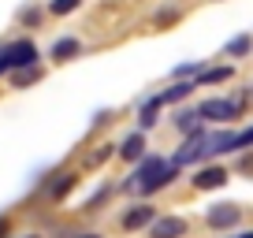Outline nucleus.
<instances>
[{
	"label": "nucleus",
	"mask_w": 253,
	"mask_h": 238,
	"mask_svg": "<svg viewBox=\"0 0 253 238\" xmlns=\"http://www.w3.org/2000/svg\"><path fill=\"white\" fill-rule=\"evenodd\" d=\"M4 56H8V67H30L38 60V48L34 41H15L11 48H4Z\"/></svg>",
	"instance_id": "3"
},
{
	"label": "nucleus",
	"mask_w": 253,
	"mask_h": 238,
	"mask_svg": "<svg viewBox=\"0 0 253 238\" xmlns=\"http://www.w3.org/2000/svg\"><path fill=\"white\" fill-rule=\"evenodd\" d=\"M242 145H253V127H250V130H242V134H238V149H242Z\"/></svg>",
	"instance_id": "17"
},
{
	"label": "nucleus",
	"mask_w": 253,
	"mask_h": 238,
	"mask_svg": "<svg viewBox=\"0 0 253 238\" xmlns=\"http://www.w3.org/2000/svg\"><path fill=\"white\" fill-rule=\"evenodd\" d=\"M145 223H153V208L149 205H138V208H130V212L123 216L126 231H138V227H145Z\"/></svg>",
	"instance_id": "6"
},
{
	"label": "nucleus",
	"mask_w": 253,
	"mask_h": 238,
	"mask_svg": "<svg viewBox=\"0 0 253 238\" xmlns=\"http://www.w3.org/2000/svg\"><path fill=\"white\" fill-rule=\"evenodd\" d=\"M175 167L179 164H168V160H160V157H149V160H142V164H138V190L142 194H153V190H160V186H168L175 179Z\"/></svg>",
	"instance_id": "1"
},
{
	"label": "nucleus",
	"mask_w": 253,
	"mask_h": 238,
	"mask_svg": "<svg viewBox=\"0 0 253 238\" xmlns=\"http://www.w3.org/2000/svg\"><path fill=\"white\" fill-rule=\"evenodd\" d=\"M223 183H227V171H223V167H201L198 179H194L198 190H216V186H223Z\"/></svg>",
	"instance_id": "5"
},
{
	"label": "nucleus",
	"mask_w": 253,
	"mask_h": 238,
	"mask_svg": "<svg viewBox=\"0 0 253 238\" xmlns=\"http://www.w3.org/2000/svg\"><path fill=\"white\" fill-rule=\"evenodd\" d=\"M160 104H164V97H153V101H145V108H142V127H153V123H157Z\"/></svg>",
	"instance_id": "10"
},
{
	"label": "nucleus",
	"mask_w": 253,
	"mask_h": 238,
	"mask_svg": "<svg viewBox=\"0 0 253 238\" xmlns=\"http://www.w3.org/2000/svg\"><path fill=\"white\" fill-rule=\"evenodd\" d=\"M71 186H75V175H60V183L52 186V198H63V194L71 190Z\"/></svg>",
	"instance_id": "15"
},
{
	"label": "nucleus",
	"mask_w": 253,
	"mask_h": 238,
	"mask_svg": "<svg viewBox=\"0 0 253 238\" xmlns=\"http://www.w3.org/2000/svg\"><path fill=\"white\" fill-rule=\"evenodd\" d=\"M238 238H253V231H246V235H238Z\"/></svg>",
	"instance_id": "18"
},
{
	"label": "nucleus",
	"mask_w": 253,
	"mask_h": 238,
	"mask_svg": "<svg viewBox=\"0 0 253 238\" xmlns=\"http://www.w3.org/2000/svg\"><path fill=\"white\" fill-rule=\"evenodd\" d=\"M250 48H253V41H250V38H235V41L227 45V52H231V56H246Z\"/></svg>",
	"instance_id": "13"
},
{
	"label": "nucleus",
	"mask_w": 253,
	"mask_h": 238,
	"mask_svg": "<svg viewBox=\"0 0 253 238\" xmlns=\"http://www.w3.org/2000/svg\"><path fill=\"white\" fill-rule=\"evenodd\" d=\"M223 79H231V67H209L201 75V82H223Z\"/></svg>",
	"instance_id": "12"
},
{
	"label": "nucleus",
	"mask_w": 253,
	"mask_h": 238,
	"mask_svg": "<svg viewBox=\"0 0 253 238\" xmlns=\"http://www.w3.org/2000/svg\"><path fill=\"white\" fill-rule=\"evenodd\" d=\"M238 112H242L238 101H205L198 108V116H205V119H235Z\"/></svg>",
	"instance_id": "4"
},
{
	"label": "nucleus",
	"mask_w": 253,
	"mask_h": 238,
	"mask_svg": "<svg viewBox=\"0 0 253 238\" xmlns=\"http://www.w3.org/2000/svg\"><path fill=\"white\" fill-rule=\"evenodd\" d=\"M149 235L153 238H182L186 235V220H179V216H160V220L149 223Z\"/></svg>",
	"instance_id": "2"
},
{
	"label": "nucleus",
	"mask_w": 253,
	"mask_h": 238,
	"mask_svg": "<svg viewBox=\"0 0 253 238\" xmlns=\"http://www.w3.org/2000/svg\"><path fill=\"white\" fill-rule=\"evenodd\" d=\"M79 8V0H52V15H67Z\"/></svg>",
	"instance_id": "16"
},
{
	"label": "nucleus",
	"mask_w": 253,
	"mask_h": 238,
	"mask_svg": "<svg viewBox=\"0 0 253 238\" xmlns=\"http://www.w3.org/2000/svg\"><path fill=\"white\" fill-rule=\"evenodd\" d=\"M142 149H145V138L142 134H130L123 145H119V153H123L126 160H142Z\"/></svg>",
	"instance_id": "8"
},
{
	"label": "nucleus",
	"mask_w": 253,
	"mask_h": 238,
	"mask_svg": "<svg viewBox=\"0 0 253 238\" xmlns=\"http://www.w3.org/2000/svg\"><path fill=\"white\" fill-rule=\"evenodd\" d=\"M82 238H101V235H82Z\"/></svg>",
	"instance_id": "19"
},
{
	"label": "nucleus",
	"mask_w": 253,
	"mask_h": 238,
	"mask_svg": "<svg viewBox=\"0 0 253 238\" xmlns=\"http://www.w3.org/2000/svg\"><path fill=\"white\" fill-rule=\"evenodd\" d=\"M238 208L235 205H220V208H212V212H209V223H212V227H231V223H238Z\"/></svg>",
	"instance_id": "7"
},
{
	"label": "nucleus",
	"mask_w": 253,
	"mask_h": 238,
	"mask_svg": "<svg viewBox=\"0 0 253 238\" xmlns=\"http://www.w3.org/2000/svg\"><path fill=\"white\" fill-rule=\"evenodd\" d=\"M190 89H194L190 82H175V86L168 89V93H160V97H164V104H171V101H182V97H186Z\"/></svg>",
	"instance_id": "11"
},
{
	"label": "nucleus",
	"mask_w": 253,
	"mask_h": 238,
	"mask_svg": "<svg viewBox=\"0 0 253 238\" xmlns=\"http://www.w3.org/2000/svg\"><path fill=\"white\" fill-rule=\"evenodd\" d=\"M34 79H41V71L30 64V67H23V71L15 75V86H26V82H34Z\"/></svg>",
	"instance_id": "14"
},
{
	"label": "nucleus",
	"mask_w": 253,
	"mask_h": 238,
	"mask_svg": "<svg viewBox=\"0 0 253 238\" xmlns=\"http://www.w3.org/2000/svg\"><path fill=\"white\" fill-rule=\"evenodd\" d=\"M75 52H79V41H75V38H63V41H56V45H52L56 60H67V56H75Z\"/></svg>",
	"instance_id": "9"
}]
</instances>
